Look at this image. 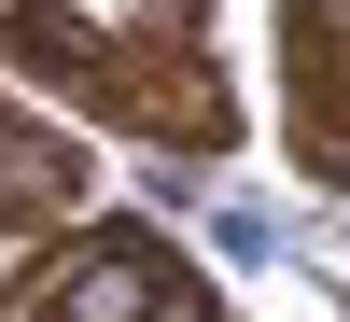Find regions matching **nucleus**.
Segmentation results:
<instances>
[{"instance_id":"nucleus-3","label":"nucleus","mask_w":350,"mask_h":322,"mask_svg":"<svg viewBox=\"0 0 350 322\" xmlns=\"http://www.w3.org/2000/svg\"><path fill=\"white\" fill-rule=\"evenodd\" d=\"M70 196H84V155L42 126V112H14V98H0V224H56Z\"/></svg>"},{"instance_id":"nucleus-4","label":"nucleus","mask_w":350,"mask_h":322,"mask_svg":"<svg viewBox=\"0 0 350 322\" xmlns=\"http://www.w3.org/2000/svg\"><path fill=\"white\" fill-rule=\"evenodd\" d=\"M295 155H308V183H350V56L336 42H295Z\"/></svg>"},{"instance_id":"nucleus-2","label":"nucleus","mask_w":350,"mask_h":322,"mask_svg":"<svg viewBox=\"0 0 350 322\" xmlns=\"http://www.w3.org/2000/svg\"><path fill=\"white\" fill-rule=\"evenodd\" d=\"M0 322H224V295L154 239V224H84L42 267L0 280Z\"/></svg>"},{"instance_id":"nucleus-1","label":"nucleus","mask_w":350,"mask_h":322,"mask_svg":"<svg viewBox=\"0 0 350 322\" xmlns=\"http://www.w3.org/2000/svg\"><path fill=\"white\" fill-rule=\"evenodd\" d=\"M0 56L42 70V84H70L84 112H112V126L154 140V155H224V140H239V84L196 42L98 28V14H70V0H0Z\"/></svg>"}]
</instances>
